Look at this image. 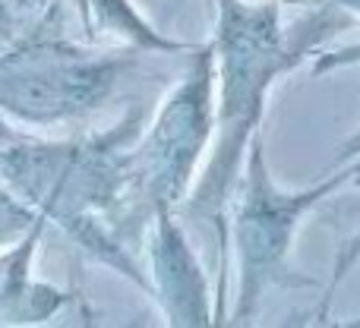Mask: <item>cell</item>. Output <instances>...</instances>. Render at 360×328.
Returning a JSON list of instances; mask_svg holds the SVG:
<instances>
[{
	"instance_id": "1",
	"label": "cell",
	"mask_w": 360,
	"mask_h": 328,
	"mask_svg": "<svg viewBox=\"0 0 360 328\" xmlns=\"http://www.w3.org/2000/svg\"><path fill=\"white\" fill-rule=\"evenodd\" d=\"M218 57H221V101H218V152L202 183L190 199V215L221 221V205L243 171V152L256 139L266 111L269 86L297 63L310 44L288 48L275 4L218 0Z\"/></svg>"
},
{
	"instance_id": "2",
	"label": "cell",
	"mask_w": 360,
	"mask_h": 328,
	"mask_svg": "<svg viewBox=\"0 0 360 328\" xmlns=\"http://www.w3.org/2000/svg\"><path fill=\"white\" fill-rule=\"evenodd\" d=\"M360 177V158L338 167L332 177L307 186V190H281L272 180L262 155V139L250 143L247 173L240 183V199L234 211V249L240 265V291H237L234 322H247L256 313L259 300L272 287L291 284L294 275L288 256L294 247L297 224L307 211H313L323 199H329L338 186Z\"/></svg>"
},
{
	"instance_id": "3",
	"label": "cell",
	"mask_w": 360,
	"mask_h": 328,
	"mask_svg": "<svg viewBox=\"0 0 360 328\" xmlns=\"http://www.w3.org/2000/svg\"><path fill=\"white\" fill-rule=\"evenodd\" d=\"M212 51H202L177 92L162 107L143 149V180L155 205H171L190 190V173L212 130Z\"/></svg>"
},
{
	"instance_id": "4",
	"label": "cell",
	"mask_w": 360,
	"mask_h": 328,
	"mask_svg": "<svg viewBox=\"0 0 360 328\" xmlns=\"http://www.w3.org/2000/svg\"><path fill=\"white\" fill-rule=\"evenodd\" d=\"M158 230H155V272L165 294V310L171 322L180 325H205L209 322V303H205V284L186 249L184 237L168 221V205H155Z\"/></svg>"
},
{
	"instance_id": "5",
	"label": "cell",
	"mask_w": 360,
	"mask_h": 328,
	"mask_svg": "<svg viewBox=\"0 0 360 328\" xmlns=\"http://www.w3.org/2000/svg\"><path fill=\"white\" fill-rule=\"evenodd\" d=\"M357 218H360V211H357ZM357 262H360V221H357V228L351 230V234L342 240V249H338L335 272H332V281H329V291H326V303H323V310H326V306H329L332 294L338 291V284H342V281L348 278V275H351V268H354Z\"/></svg>"
},
{
	"instance_id": "6",
	"label": "cell",
	"mask_w": 360,
	"mask_h": 328,
	"mask_svg": "<svg viewBox=\"0 0 360 328\" xmlns=\"http://www.w3.org/2000/svg\"><path fill=\"white\" fill-rule=\"evenodd\" d=\"M25 221H29L25 209L13 205L10 199H6L4 192H0V240H10V237H16L19 230L25 228Z\"/></svg>"
},
{
	"instance_id": "7",
	"label": "cell",
	"mask_w": 360,
	"mask_h": 328,
	"mask_svg": "<svg viewBox=\"0 0 360 328\" xmlns=\"http://www.w3.org/2000/svg\"><path fill=\"white\" fill-rule=\"evenodd\" d=\"M360 63V44H348L342 51H332V54H323L313 67V73H332V70H342V67H354Z\"/></svg>"
},
{
	"instance_id": "8",
	"label": "cell",
	"mask_w": 360,
	"mask_h": 328,
	"mask_svg": "<svg viewBox=\"0 0 360 328\" xmlns=\"http://www.w3.org/2000/svg\"><path fill=\"white\" fill-rule=\"evenodd\" d=\"M354 158H360V130L342 145V152H338V164H348V162H354Z\"/></svg>"
},
{
	"instance_id": "9",
	"label": "cell",
	"mask_w": 360,
	"mask_h": 328,
	"mask_svg": "<svg viewBox=\"0 0 360 328\" xmlns=\"http://www.w3.org/2000/svg\"><path fill=\"white\" fill-rule=\"evenodd\" d=\"M332 4H335L338 10H345V13H351V16L360 19V0H332Z\"/></svg>"
}]
</instances>
